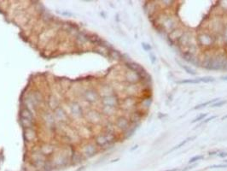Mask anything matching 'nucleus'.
Listing matches in <instances>:
<instances>
[{
  "instance_id": "obj_1",
  "label": "nucleus",
  "mask_w": 227,
  "mask_h": 171,
  "mask_svg": "<svg viewBox=\"0 0 227 171\" xmlns=\"http://www.w3.org/2000/svg\"><path fill=\"white\" fill-rule=\"evenodd\" d=\"M201 67L210 71H224L227 62V49L216 48L202 52Z\"/></svg>"
},
{
  "instance_id": "obj_2",
  "label": "nucleus",
  "mask_w": 227,
  "mask_h": 171,
  "mask_svg": "<svg viewBox=\"0 0 227 171\" xmlns=\"http://www.w3.org/2000/svg\"><path fill=\"white\" fill-rule=\"evenodd\" d=\"M219 36L212 34L210 31L201 30L196 35V45L202 52L212 50L218 47Z\"/></svg>"
},
{
  "instance_id": "obj_3",
  "label": "nucleus",
  "mask_w": 227,
  "mask_h": 171,
  "mask_svg": "<svg viewBox=\"0 0 227 171\" xmlns=\"http://www.w3.org/2000/svg\"><path fill=\"white\" fill-rule=\"evenodd\" d=\"M192 34L191 32H189V31H185L183 34L181 35L177 41H176L175 45H177L178 47L179 48L180 52H185L189 49V47L192 45Z\"/></svg>"
},
{
  "instance_id": "obj_4",
  "label": "nucleus",
  "mask_w": 227,
  "mask_h": 171,
  "mask_svg": "<svg viewBox=\"0 0 227 171\" xmlns=\"http://www.w3.org/2000/svg\"><path fill=\"white\" fill-rule=\"evenodd\" d=\"M181 57L186 63H189L196 67H201V54H196L190 52H181Z\"/></svg>"
},
{
  "instance_id": "obj_5",
  "label": "nucleus",
  "mask_w": 227,
  "mask_h": 171,
  "mask_svg": "<svg viewBox=\"0 0 227 171\" xmlns=\"http://www.w3.org/2000/svg\"><path fill=\"white\" fill-rule=\"evenodd\" d=\"M138 99H137L136 97L128 96L127 99H125L122 102V108L125 110L132 112L138 109Z\"/></svg>"
},
{
  "instance_id": "obj_6",
  "label": "nucleus",
  "mask_w": 227,
  "mask_h": 171,
  "mask_svg": "<svg viewBox=\"0 0 227 171\" xmlns=\"http://www.w3.org/2000/svg\"><path fill=\"white\" fill-rule=\"evenodd\" d=\"M152 95H143L140 99H138V109L142 111L148 112L149 109L150 108V105L152 104Z\"/></svg>"
},
{
  "instance_id": "obj_7",
  "label": "nucleus",
  "mask_w": 227,
  "mask_h": 171,
  "mask_svg": "<svg viewBox=\"0 0 227 171\" xmlns=\"http://www.w3.org/2000/svg\"><path fill=\"white\" fill-rule=\"evenodd\" d=\"M147 113L144 111H142L137 109V110H133L132 112H130V116H129V119L131 121L132 124H138L140 125V122L146 116Z\"/></svg>"
},
{
  "instance_id": "obj_8",
  "label": "nucleus",
  "mask_w": 227,
  "mask_h": 171,
  "mask_svg": "<svg viewBox=\"0 0 227 171\" xmlns=\"http://www.w3.org/2000/svg\"><path fill=\"white\" fill-rule=\"evenodd\" d=\"M131 125H132V123L129 117L125 116V115L119 116L116 119V122H115V126H116V128L121 131H123V132L127 130Z\"/></svg>"
},
{
  "instance_id": "obj_9",
  "label": "nucleus",
  "mask_w": 227,
  "mask_h": 171,
  "mask_svg": "<svg viewBox=\"0 0 227 171\" xmlns=\"http://www.w3.org/2000/svg\"><path fill=\"white\" fill-rule=\"evenodd\" d=\"M103 104L104 105V107H110V108H115L116 106L119 105V100L118 98L112 94V95L109 96H106L104 97L103 100Z\"/></svg>"
},
{
  "instance_id": "obj_10",
  "label": "nucleus",
  "mask_w": 227,
  "mask_h": 171,
  "mask_svg": "<svg viewBox=\"0 0 227 171\" xmlns=\"http://www.w3.org/2000/svg\"><path fill=\"white\" fill-rule=\"evenodd\" d=\"M125 80L131 85H138V83L140 84V79L138 73L128 70L127 74H125Z\"/></svg>"
},
{
  "instance_id": "obj_11",
  "label": "nucleus",
  "mask_w": 227,
  "mask_h": 171,
  "mask_svg": "<svg viewBox=\"0 0 227 171\" xmlns=\"http://www.w3.org/2000/svg\"><path fill=\"white\" fill-rule=\"evenodd\" d=\"M125 67L128 68V70L138 73V74H140V73H142L145 70V68H143L142 65H140L139 63H137L135 62H132V61L125 63Z\"/></svg>"
},
{
  "instance_id": "obj_12",
  "label": "nucleus",
  "mask_w": 227,
  "mask_h": 171,
  "mask_svg": "<svg viewBox=\"0 0 227 171\" xmlns=\"http://www.w3.org/2000/svg\"><path fill=\"white\" fill-rule=\"evenodd\" d=\"M138 127H139V125H138V124H132L127 130L124 131V138L125 139H129V138H131L133 134H134V133L136 132V130L138 129Z\"/></svg>"
},
{
  "instance_id": "obj_13",
  "label": "nucleus",
  "mask_w": 227,
  "mask_h": 171,
  "mask_svg": "<svg viewBox=\"0 0 227 171\" xmlns=\"http://www.w3.org/2000/svg\"><path fill=\"white\" fill-rule=\"evenodd\" d=\"M96 143L100 147H104V146H106V145H109L105 134H101V135L97 136L96 139Z\"/></svg>"
},
{
  "instance_id": "obj_14",
  "label": "nucleus",
  "mask_w": 227,
  "mask_h": 171,
  "mask_svg": "<svg viewBox=\"0 0 227 171\" xmlns=\"http://www.w3.org/2000/svg\"><path fill=\"white\" fill-rule=\"evenodd\" d=\"M96 151H97L96 147L93 145H88L85 149V153L88 158L93 157L96 153Z\"/></svg>"
},
{
  "instance_id": "obj_15",
  "label": "nucleus",
  "mask_w": 227,
  "mask_h": 171,
  "mask_svg": "<svg viewBox=\"0 0 227 171\" xmlns=\"http://www.w3.org/2000/svg\"><path fill=\"white\" fill-rule=\"evenodd\" d=\"M85 97H86V99H87L88 101L95 102L97 99V97H98V95H97V93L96 92H94V91L90 90V91H87V92H86Z\"/></svg>"
},
{
  "instance_id": "obj_16",
  "label": "nucleus",
  "mask_w": 227,
  "mask_h": 171,
  "mask_svg": "<svg viewBox=\"0 0 227 171\" xmlns=\"http://www.w3.org/2000/svg\"><path fill=\"white\" fill-rule=\"evenodd\" d=\"M219 37L221 38L222 44L224 45L225 47H227V22L225 23V26L223 27V30L221 34L219 35Z\"/></svg>"
},
{
  "instance_id": "obj_17",
  "label": "nucleus",
  "mask_w": 227,
  "mask_h": 171,
  "mask_svg": "<svg viewBox=\"0 0 227 171\" xmlns=\"http://www.w3.org/2000/svg\"><path fill=\"white\" fill-rule=\"evenodd\" d=\"M201 82V78H196V79H185L182 80V81H178V84H198V83Z\"/></svg>"
},
{
  "instance_id": "obj_18",
  "label": "nucleus",
  "mask_w": 227,
  "mask_h": 171,
  "mask_svg": "<svg viewBox=\"0 0 227 171\" xmlns=\"http://www.w3.org/2000/svg\"><path fill=\"white\" fill-rule=\"evenodd\" d=\"M195 136H193V137H189V138H187L186 140H183L182 142H180L179 144H178L177 145H175V146L173 147V148H172L170 151H169L167 153H170V152H172V151H175V150H178V148H180V147H182L183 145H185L186 143H188L190 140H194L195 139Z\"/></svg>"
},
{
  "instance_id": "obj_19",
  "label": "nucleus",
  "mask_w": 227,
  "mask_h": 171,
  "mask_svg": "<svg viewBox=\"0 0 227 171\" xmlns=\"http://www.w3.org/2000/svg\"><path fill=\"white\" fill-rule=\"evenodd\" d=\"M219 99H211V100L207 101V102H204V103H202V104H197L196 106H195V107H194V110H199V109H202V108H204V107L207 106V105L215 103V102H217V101H219Z\"/></svg>"
},
{
  "instance_id": "obj_20",
  "label": "nucleus",
  "mask_w": 227,
  "mask_h": 171,
  "mask_svg": "<svg viewBox=\"0 0 227 171\" xmlns=\"http://www.w3.org/2000/svg\"><path fill=\"white\" fill-rule=\"evenodd\" d=\"M177 63L179 64V66L181 67V68H183V70H185L186 71V73H188L189 75H196V72L192 68L189 67L188 65H185V64H183V63H179L178 61H177Z\"/></svg>"
},
{
  "instance_id": "obj_21",
  "label": "nucleus",
  "mask_w": 227,
  "mask_h": 171,
  "mask_svg": "<svg viewBox=\"0 0 227 171\" xmlns=\"http://www.w3.org/2000/svg\"><path fill=\"white\" fill-rule=\"evenodd\" d=\"M21 117L24 118V119L31 120V121H32V115L31 111L29 110H27V109H23V110L21 111Z\"/></svg>"
},
{
  "instance_id": "obj_22",
  "label": "nucleus",
  "mask_w": 227,
  "mask_h": 171,
  "mask_svg": "<svg viewBox=\"0 0 227 171\" xmlns=\"http://www.w3.org/2000/svg\"><path fill=\"white\" fill-rule=\"evenodd\" d=\"M227 103V100H222V99H219V101L215 102V103L212 104H211V107L212 108H216V107H221L223 105H225Z\"/></svg>"
},
{
  "instance_id": "obj_23",
  "label": "nucleus",
  "mask_w": 227,
  "mask_h": 171,
  "mask_svg": "<svg viewBox=\"0 0 227 171\" xmlns=\"http://www.w3.org/2000/svg\"><path fill=\"white\" fill-rule=\"evenodd\" d=\"M21 123L22 124L23 127H25V128H29L30 127L32 126V121H31V120H28V119L21 118Z\"/></svg>"
},
{
  "instance_id": "obj_24",
  "label": "nucleus",
  "mask_w": 227,
  "mask_h": 171,
  "mask_svg": "<svg viewBox=\"0 0 227 171\" xmlns=\"http://www.w3.org/2000/svg\"><path fill=\"white\" fill-rule=\"evenodd\" d=\"M204 158V156L203 155H197V156H195V157L191 158L190 160H189V163L190 164H191V163H196L197 161H200V160L203 159Z\"/></svg>"
},
{
  "instance_id": "obj_25",
  "label": "nucleus",
  "mask_w": 227,
  "mask_h": 171,
  "mask_svg": "<svg viewBox=\"0 0 227 171\" xmlns=\"http://www.w3.org/2000/svg\"><path fill=\"white\" fill-rule=\"evenodd\" d=\"M214 81H215L214 78L212 77V76H205V77L201 78V81L203 83H211V82H214Z\"/></svg>"
},
{
  "instance_id": "obj_26",
  "label": "nucleus",
  "mask_w": 227,
  "mask_h": 171,
  "mask_svg": "<svg viewBox=\"0 0 227 171\" xmlns=\"http://www.w3.org/2000/svg\"><path fill=\"white\" fill-rule=\"evenodd\" d=\"M207 113H203V114H200L199 115L197 116V117L195 118L193 121L191 122L192 123H195V122H200V121H202V120L205 119V117H207Z\"/></svg>"
},
{
  "instance_id": "obj_27",
  "label": "nucleus",
  "mask_w": 227,
  "mask_h": 171,
  "mask_svg": "<svg viewBox=\"0 0 227 171\" xmlns=\"http://www.w3.org/2000/svg\"><path fill=\"white\" fill-rule=\"evenodd\" d=\"M43 168H44L45 171H51L53 169V165L50 162H45Z\"/></svg>"
},
{
  "instance_id": "obj_28",
  "label": "nucleus",
  "mask_w": 227,
  "mask_h": 171,
  "mask_svg": "<svg viewBox=\"0 0 227 171\" xmlns=\"http://www.w3.org/2000/svg\"><path fill=\"white\" fill-rule=\"evenodd\" d=\"M142 47H143V49L145 50V52H150V50H152V46H151L149 44L145 43V42L142 43Z\"/></svg>"
},
{
  "instance_id": "obj_29",
  "label": "nucleus",
  "mask_w": 227,
  "mask_h": 171,
  "mask_svg": "<svg viewBox=\"0 0 227 171\" xmlns=\"http://www.w3.org/2000/svg\"><path fill=\"white\" fill-rule=\"evenodd\" d=\"M219 168H227V163H225V164H214L209 166V169H219Z\"/></svg>"
},
{
  "instance_id": "obj_30",
  "label": "nucleus",
  "mask_w": 227,
  "mask_h": 171,
  "mask_svg": "<svg viewBox=\"0 0 227 171\" xmlns=\"http://www.w3.org/2000/svg\"><path fill=\"white\" fill-rule=\"evenodd\" d=\"M149 59H150V62H151V63H152V64L156 63V55H154L153 52H150V53H149Z\"/></svg>"
},
{
  "instance_id": "obj_31",
  "label": "nucleus",
  "mask_w": 227,
  "mask_h": 171,
  "mask_svg": "<svg viewBox=\"0 0 227 171\" xmlns=\"http://www.w3.org/2000/svg\"><path fill=\"white\" fill-rule=\"evenodd\" d=\"M216 117H217V116H216V115H211V116H209V117H207V119H204V121H202V122H201V124H203V123L209 122L210 121H212V120L215 119Z\"/></svg>"
},
{
  "instance_id": "obj_32",
  "label": "nucleus",
  "mask_w": 227,
  "mask_h": 171,
  "mask_svg": "<svg viewBox=\"0 0 227 171\" xmlns=\"http://www.w3.org/2000/svg\"><path fill=\"white\" fill-rule=\"evenodd\" d=\"M218 157L219 158H226L227 157V152L225 151H220L218 153Z\"/></svg>"
},
{
  "instance_id": "obj_33",
  "label": "nucleus",
  "mask_w": 227,
  "mask_h": 171,
  "mask_svg": "<svg viewBox=\"0 0 227 171\" xmlns=\"http://www.w3.org/2000/svg\"><path fill=\"white\" fill-rule=\"evenodd\" d=\"M218 153V151H210L209 153H208V155L209 156H212V155H216Z\"/></svg>"
},
{
  "instance_id": "obj_34",
  "label": "nucleus",
  "mask_w": 227,
  "mask_h": 171,
  "mask_svg": "<svg viewBox=\"0 0 227 171\" xmlns=\"http://www.w3.org/2000/svg\"><path fill=\"white\" fill-rule=\"evenodd\" d=\"M220 79L222 80V81H227V75H224V76H221Z\"/></svg>"
},
{
  "instance_id": "obj_35",
  "label": "nucleus",
  "mask_w": 227,
  "mask_h": 171,
  "mask_svg": "<svg viewBox=\"0 0 227 171\" xmlns=\"http://www.w3.org/2000/svg\"><path fill=\"white\" fill-rule=\"evenodd\" d=\"M62 14L64 15V16H72V13H69V12H62Z\"/></svg>"
},
{
  "instance_id": "obj_36",
  "label": "nucleus",
  "mask_w": 227,
  "mask_h": 171,
  "mask_svg": "<svg viewBox=\"0 0 227 171\" xmlns=\"http://www.w3.org/2000/svg\"><path fill=\"white\" fill-rule=\"evenodd\" d=\"M138 145H135V146H134V147H133V148H132V149H131V151H134V150H136V149H137V148H138Z\"/></svg>"
},
{
  "instance_id": "obj_37",
  "label": "nucleus",
  "mask_w": 227,
  "mask_h": 171,
  "mask_svg": "<svg viewBox=\"0 0 227 171\" xmlns=\"http://www.w3.org/2000/svg\"><path fill=\"white\" fill-rule=\"evenodd\" d=\"M84 169H85V167L83 166V167H81V169H77L76 171H83Z\"/></svg>"
},
{
  "instance_id": "obj_38",
  "label": "nucleus",
  "mask_w": 227,
  "mask_h": 171,
  "mask_svg": "<svg viewBox=\"0 0 227 171\" xmlns=\"http://www.w3.org/2000/svg\"><path fill=\"white\" fill-rule=\"evenodd\" d=\"M224 71H227V62H226V64H225V67Z\"/></svg>"
},
{
  "instance_id": "obj_39",
  "label": "nucleus",
  "mask_w": 227,
  "mask_h": 171,
  "mask_svg": "<svg viewBox=\"0 0 227 171\" xmlns=\"http://www.w3.org/2000/svg\"><path fill=\"white\" fill-rule=\"evenodd\" d=\"M227 118V115H225V116H223L222 117V120H225V119H226Z\"/></svg>"
},
{
  "instance_id": "obj_40",
  "label": "nucleus",
  "mask_w": 227,
  "mask_h": 171,
  "mask_svg": "<svg viewBox=\"0 0 227 171\" xmlns=\"http://www.w3.org/2000/svg\"><path fill=\"white\" fill-rule=\"evenodd\" d=\"M177 170H178V169H170V170H167V171H177Z\"/></svg>"
},
{
  "instance_id": "obj_41",
  "label": "nucleus",
  "mask_w": 227,
  "mask_h": 171,
  "mask_svg": "<svg viewBox=\"0 0 227 171\" xmlns=\"http://www.w3.org/2000/svg\"><path fill=\"white\" fill-rule=\"evenodd\" d=\"M224 162H225V163H227V160H225V161H224Z\"/></svg>"
}]
</instances>
